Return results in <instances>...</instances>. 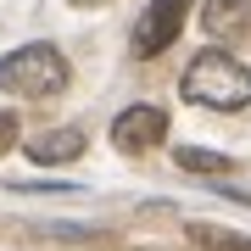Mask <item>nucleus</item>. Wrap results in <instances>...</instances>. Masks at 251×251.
<instances>
[{
	"label": "nucleus",
	"mask_w": 251,
	"mask_h": 251,
	"mask_svg": "<svg viewBox=\"0 0 251 251\" xmlns=\"http://www.w3.org/2000/svg\"><path fill=\"white\" fill-rule=\"evenodd\" d=\"M73 6H106V0H73Z\"/></svg>",
	"instance_id": "9"
},
{
	"label": "nucleus",
	"mask_w": 251,
	"mask_h": 251,
	"mask_svg": "<svg viewBox=\"0 0 251 251\" xmlns=\"http://www.w3.org/2000/svg\"><path fill=\"white\" fill-rule=\"evenodd\" d=\"M11 140H17V117L0 112V151H11Z\"/></svg>",
	"instance_id": "8"
},
{
	"label": "nucleus",
	"mask_w": 251,
	"mask_h": 251,
	"mask_svg": "<svg viewBox=\"0 0 251 251\" xmlns=\"http://www.w3.org/2000/svg\"><path fill=\"white\" fill-rule=\"evenodd\" d=\"M67 78H73V67H67V56L56 50V45H17L6 62H0V90H6V95H23V100L62 95Z\"/></svg>",
	"instance_id": "2"
},
{
	"label": "nucleus",
	"mask_w": 251,
	"mask_h": 251,
	"mask_svg": "<svg viewBox=\"0 0 251 251\" xmlns=\"http://www.w3.org/2000/svg\"><path fill=\"white\" fill-rule=\"evenodd\" d=\"M184 17H190V0H151V6L140 11V23H134V56L145 62V56H162L179 39V28H184Z\"/></svg>",
	"instance_id": "3"
},
{
	"label": "nucleus",
	"mask_w": 251,
	"mask_h": 251,
	"mask_svg": "<svg viewBox=\"0 0 251 251\" xmlns=\"http://www.w3.org/2000/svg\"><path fill=\"white\" fill-rule=\"evenodd\" d=\"M78 151H84V128H50V134L28 140V156L45 162V168H56V162H73Z\"/></svg>",
	"instance_id": "6"
},
{
	"label": "nucleus",
	"mask_w": 251,
	"mask_h": 251,
	"mask_svg": "<svg viewBox=\"0 0 251 251\" xmlns=\"http://www.w3.org/2000/svg\"><path fill=\"white\" fill-rule=\"evenodd\" d=\"M179 90H184V100H196V106L240 112V106H251V73L234 62L229 50H201L196 62L184 67Z\"/></svg>",
	"instance_id": "1"
},
{
	"label": "nucleus",
	"mask_w": 251,
	"mask_h": 251,
	"mask_svg": "<svg viewBox=\"0 0 251 251\" xmlns=\"http://www.w3.org/2000/svg\"><path fill=\"white\" fill-rule=\"evenodd\" d=\"M179 168H190V173H229L234 162L218 156V151H196V145H184V151H179Z\"/></svg>",
	"instance_id": "7"
},
{
	"label": "nucleus",
	"mask_w": 251,
	"mask_h": 251,
	"mask_svg": "<svg viewBox=\"0 0 251 251\" xmlns=\"http://www.w3.org/2000/svg\"><path fill=\"white\" fill-rule=\"evenodd\" d=\"M201 23L218 39H240V34H251V0H206Z\"/></svg>",
	"instance_id": "5"
},
{
	"label": "nucleus",
	"mask_w": 251,
	"mask_h": 251,
	"mask_svg": "<svg viewBox=\"0 0 251 251\" xmlns=\"http://www.w3.org/2000/svg\"><path fill=\"white\" fill-rule=\"evenodd\" d=\"M168 140V112L162 106H128V112H117V123H112V145L117 151H128V156H145V151H156V145Z\"/></svg>",
	"instance_id": "4"
}]
</instances>
